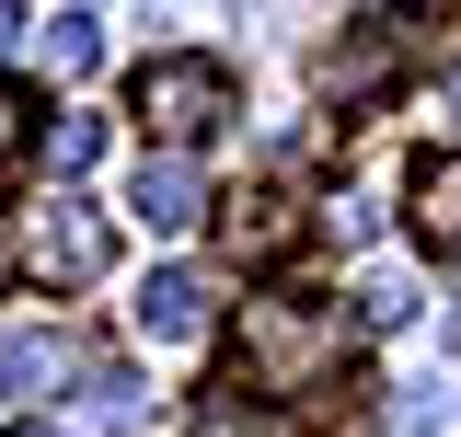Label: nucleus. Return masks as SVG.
<instances>
[{
  "label": "nucleus",
  "mask_w": 461,
  "mask_h": 437,
  "mask_svg": "<svg viewBox=\"0 0 461 437\" xmlns=\"http://www.w3.org/2000/svg\"><path fill=\"white\" fill-rule=\"evenodd\" d=\"M23 265H35V288H93V276L115 265V230H104L93 208H69V196H58V208L23 218Z\"/></svg>",
  "instance_id": "nucleus-3"
},
{
  "label": "nucleus",
  "mask_w": 461,
  "mask_h": 437,
  "mask_svg": "<svg viewBox=\"0 0 461 437\" xmlns=\"http://www.w3.org/2000/svg\"><path fill=\"white\" fill-rule=\"evenodd\" d=\"M323 369H335V323H323V311L242 299V357H230V391H323Z\"/></svg>",
  "instance_id": "nucleus-1"
},
{
  "label": "nucleus",
  "mask_w": 461,
  "mask_h": 437,
  "mask_svg": "<svg viewBox=\"0 0 461 437\" xmlns=\"http://www.w3.org/2000/svg\"><path fill=\"white\" fill-rule=\"evenodd\" d=\"M93 58H104V35H93V12H58V23H47V69H69V81H81Z\"/></svg>",
  "instance_id": "nucleus-10"
},
{
  "label": "nucleus",
  "mask_w": 461,
  "mask_h": 437,
  "mask_svg": "<svg viewBox=\"0 0 461 437\" xmlns=\"http://www.w3.org/2000/svg\"><path fill=\"white\" fill-rule=\"evenodd\" d=\"M127 104H139V127H150L162 150H196V138L230 115V69L220 58H150V69L127 81Z\"/></svg>",
  "instance_id": "nucleus-2"
},
{
  "label": "nucleus",
  "mask_w": 461,
  "mask_h": 437,
  "mask_svg": "<svg viewBox=\"0 0 461 437\" xmlns=\"http://www.w3.org/2000/svg\"><path fill=\"white\" fill-rule=\"evenodd\" d=\"M127 218H139V230H196V218H208V173H196V150H150L139 184H127Z\"/></svg>",
  "instance_id": "nucleus-5"
},
{
  "label": "nucleus",
  "mask_w": 461,
  "mask_h": 437,
  "mask_svg": "<svg viewBox=\"0 0 461 437\" xmlns=\"http://www.w3.org/2000/svg\"><path fill=\"white\" fill-rule=\"evenodd\" d=\"M35 162V104L23 93H0V196H12V173Z\"/></svg>",
  "instance_id": "nucleus-11"
},
{
  "label": "nucleus",
  "mask_w": 461,
  "mask_h": 437,
  "mask_svg": "<svg viewBox=\"0 0 461 437\" xmlns=\"http://www.w3.org/2000/svg\"><path fill=\"white\" fill-rule=\"evenodd\" d=\"M185 437H266V426H254L242 403H208V415H196V426H185Z\"/></svg>",
  "instance_id": "nucleus-12"
},
{
  "label": "nucleus",
  "mask_w": 461,
  "mask_h": 437,
  "mask_svg": "<svg viewBox=\"0 0 461 437\" xmlns=\"http://www.w3.org/2000/svg\"><path fill=\"white\" fill-rule=\"evenodd\" d=\"M12 437H58V426H12Z\"/></svg>",
  "instance_id": "nucleus-14"
},
{
  "label": "nucleus",
  "mask_w": 461,
  "mask_h": 437,
  "mask_svg": "<svg viewBox=\"0 0 461 437\" xmlns=\"http://www.w3.org/2000/svg\"><path fill=\"white\" fill-rule=\"evenodd\" d=\"M58 369H69V334L58 323H12L0 334V391H47Z\"/></svg>",
  "instance_id": "nucleus-7"
},
{
  "label": "nucleus",
  "mask_w": 461,
  "mask_h": 437,
  "mask_svg": "<svg viewBox=\"0 0 461 437\" xmlns=\"http://www.w3.org/2000/svg\"><path fill=\"white\" fill-rule=\"evenodd\" d=\"M12 47H23V0H0V58H12Z\"/></svg>",
  "instance_id": "nucleus-13"
},
{
  "label": "nucleus",
  "mask_w": 461,
  "mask_h": 437,
  "mask_svg": "<svg viewBox=\"0 0 461 437\" xmlns=\"http://www.w3.org/2000/svg\"><path fill=\"white\" fill-rule=\"evenodd\" d=\"M288 242H300V196H288V184H242L220 208V254L230 265H277Z\"/></svg>",
  "instance_id": "nucleus-4"
},
{
  "label": "nucleus",
  "mask_w": 461,
  "mask_h": 437,
  "mask_svg": "<svg viewBox=\"0 0 461 437\" xmlns=\"http://www.w3.org/2000/svg\"><path fill=\"white\" fill-rule=\"evenodd\" d=\"M208 299H220V288H208L196 265H162L139 299H127V323H139V345H196V334H208Z\"/></svg>",
  "instance_id": "nucleus-6"
},
{
  "label": "nucleus",
  "mask_w": 461,
  "mask_h": 437,
  "mask_svg": "<svg viewBox=\"0 0 461 437\" xmlns=\"http://www.w3.org/2000/svg\"><path fill=\"white\" fill-rule=\"evenodd\" d=\"M35 150H47L58 173H93V150H104V127H93V115H58V127H35Z\"/></svg>",
  "instance_id": "nucleus-9"
},
{
  "label": "nucleus",
  "mask_w": 461,
  "mask_h": 437,
  "mask_svg": "<svg viewBox=\"0 0 461 437\" xmlns=\"http://www.w3.org/2000/svg\"><path fill=\"white\" fill-rule=\"evenodd\" d=\"M415 242H427V254H461V150L450 162H427V184H415Z\"/></svg>",
  "instance_id": "nucleus-8"
}]
</instances>
